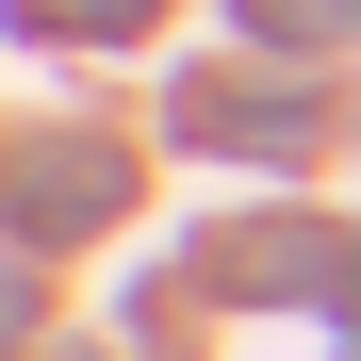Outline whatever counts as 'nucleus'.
Returning <instances> with one entry per match:
<instances>
[{"mask_svg":"<svg viewBox=\"0 0 361 361\" xmlns=\"http://www.w3.org/2000/svg\"><path fill=\"white\" fill-rule=\"evenodd\" d=\"M329 263H345L329 230H263V247H214V279H230V295H329Z\"/></svg>","mask_w":361,"mask_h":361,"instance_id":"3","label":"nucleus"},{"mask_svg":"<svg viewBox=\"0 0 361 361\" xmlns=\"http://www.w3.org/2000/svg\"><path fill=\"white\" fill-rule=\"evenodd\" d=\"M0 197H17V230H49V247H66V230H99L115 197H132V164L82 148V132H49V148H0Z\"/></svg>","mask_w":361,"mask_h":361,"instance_id":"1","label":"nucleus"},{"mask_svg":"<svg viewBox=\"0 0 361 361\" xmlns=\"http://www.w3.org/2000/svg\"><path fill=\"white\" fill-rule=\"evenodd\" d=\"M17 17H33V33H132L148 0H17Z\"/></svg>","mask_w":361,"mask_h":361,"instance_id":"4","label":"nucleus"},{"mask_svg":"<svg viewBox=\"0 0 361 361\" xmlns=\"http://www.w3.org/2000/svg\"><path fill=\"white\" fill-rule=\"evenodd\" d=\"M180 132H197V148H247V164H295V148H312V99H230V82H197V99H180Z\"/></svg>","mask_w":361,"mask_h":361,"instance_id":"2","label":"nucleus"}]
</instances>
